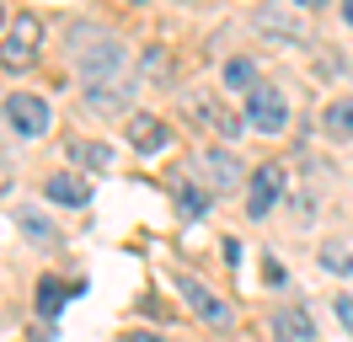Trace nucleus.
<instances>
[{
  "mask_svg": "<svg viewBox=\"0 0 353 342\" xmlns=\"http://www.w3.org/2000/svg\"><path fill=\"white\" fill-rule=\"evenodd\" d=\"M182 107H188V118H199L203 128H214L220 139L241 134V118H236V112H225V107L214 102V97H203V91H188V97H182Z\"/></svg>",
  "mask_w": 353,
  "mask_h": 342,
  "instance_id": "6",
  "label": "nucleus"
},
{
  "mask_svg": "<svg viewBox=\"0 0 353 342\" xmlns=\"http://www.w3.org/2000/svg\"><path fill=\"white\" fill-rule=\"evenodd\" d=\"M279 192H284V166H263L257 177H252V188H246V203H252V214L263 219V214L279 203Z\"/></svg>",
  "mask_w": 353,
  "mask_h": 342,
  "instance_id": "8",
  "label": "nucleus"
},
{
  "mask_svg": "<svg viewBox=\"0 0 353 342\" xmlns=\"http://www.w3.org/2000/svg\"><path fill=\"white\" fill-rule=\"evenodd\" d=\"M246 123L257 134H284L289 128V102L279 86H252L246 91Z\"/></svg>",
  "mask_w": 353,
  "mask_h": 342,
  "instance_id": "3",
  "label": "nucleus"
},
{
  "mask_svg": "<svg viewBox=\"0 0 353 342\" xmlns=\"http://www.w3.org/2000/svg\"><path fill=\"white\" fill-rule=\"evenodd\" d=\"M6 118H11V128L17 134H27V139H38V134H48V102L43 97H27V91H17V97H6Z\"/></svg>",
  "mask_w": 353,
  "mask_h": 342,
  "instance_id": "4",
  "label": "nucleus"
},
{
  "mask_svg": "<svg viewBox=\"0 0 353 342\" xmlns=\"http://www.w3.org/2000/svg\"><path fill=\"white\" fill-rule=\"evenodd\" d=\"M75 64H81L86 86L118 81V75H123V64H129V48L112 38V32H75Z\"/></svg>",
  "mask_w": 353,
  "mask_h": 342,
  "instance_id": "1",
  "label": "nucleus"
},
{
  "mask_svg": "<svg viewBox=\"0 0 353 342\" xmlns=\"http://www.w3.org/2000/svg\"><path fill=\"white\" fill-rule=\"evenodd\" d=\"M129 97V81L118 75V81H97V86H86V102H97V107H118Z\"/></svg>",
  "mask_w": 353,
  "mask_h": 342,
  "instance_id": "13",
  "label": "nucleus"
},
{
  "mask_svg": "<svg viewBox=\"0 0 353 342\" xmlns=\"http://www.w3.org/2000/svg\"><path fill=\"white\" fill-rule=\"evenodd\" d=\"M225 86H230V91H252V86H257V64L252 59H230L225 64Z\"/></svg>",
  "mask_w": 353,
  "mask_h": 342,
  "instance_id": "14",
  "label": "nucleus"
},
{
  "mask_svg": "<svg viewBox=\"0 0 353 342\" xmlns=\"http://www.w3.org/2000/svg\"><path fill=\"white\" fill-rule=\"evenodd\" d=\"M273 337L279 342H316V326H310L305 310H279L273 316Z\"/></svg>",
  "mask_w": 353,
  "mask_h": 342,
  "instance_id": "9",
  "label": "nucleus"
},
{
  "mask_svg": "<svg viewBox=\"0 0 353 342\" xmlns=\"http://www.w3.org/2000/svg\"><path fill=\"white\" fill-rule=\"evenodd\" d=\"M129 145H134V150H161V145H166V128H161V118H150V112H134V118H129Z\"/></svg>",
  "mask_w": 353,
  "mask_h": 342,
  "instance_id": "11",
  "label": "nucleus"
},
{
  "mask_svg": "<svg viewBox=\"0 0 353 342\" xmlns=\"http://www.w3.org/2000/svg\"><path fill=\"white\" fill-rule=\"evenodd\" d=\"M176 294L188 299V310L199 321H209V326H230V310H225V299H214L209 289H203L199 278H188V273H176Z\"/></svg>",
  "mask_w": 353,
  "mask_h": 342,
  "instance_id": "5",
  "label": "nucleus"
},
{
  "mask_svg": "<svg viewBox=\"0 0 353 342\" xmlns=\"http://www.w3.org/2000/svg\"><path fill=\"white\" fill-rule=\"evenodd\" d=\"M332 310H337V321H343V326H348V332H353V294H343V299H337V305H332Z\"/></svg>",
  "mask_w": 353,
  "mask_h": 342,
  "instance_id": "20",
  "label": "nucleus"
},
{
  "mask_svg": "<svg viewBox=\"0 0 353 342\" xmlns=\"http://www.w3.org/2000/svg\"><path fill=\"white\" fill-rule=\"evenodd\" d=\"M300 6H305V11H316V6H327V0H300Z\"/></svg>",
  "mask_w": 353,
  "mask_h": 342,
  "instance_id": "24",
  "label": "nucleus"
},
{
  "mask_svg": "<svg viewBox=\"0 0 353 342\" xmlns=\"http://www.w3.org/2000/svg\"><path fill=\"white\" fill-rule=\"evenodd\" d=\"M343 17H348V27H353V0H343Z\"/></svg>",
  "mask_w": 353,
  "mask_h": 342,
  "instance_id": "23",
  "label": "nucleus"
},
{
  "mask_svg": "<svg viewBox=\"0 0 353 342\" xmlns=\"http://www.w3.org/2000/svg\"><path fill=\"white\" fill-rule=\"evenodd\" d=\"M203 182L214 192H230V188H241V161L236 155H225V150H203Z\"/></svg>",
  "mask_w": 353,
  "mask_h": 342,
  "instance_id": "7",
  "label": "nucleus"
},
{
  "mask_svg": "<svg viewBox=\"0 0 353 342\" xmlns=\"http://www.w3.org/2000/svg\"><path fill=\"white\" fill-rule=\"evenodd\" d=\"M182 214H188V219H199V214H203V192H199V188L182 192Z\"/></svg>",
  "mask_w": 353,
  "mask_h": 342,
  "instance_id": "19",
  "label": "nucleus"
},
{
  "mask_svg": "<svg viewBox=\"0 0 353 342\" xmlns=\"http://www.w3.org/2000/svg\"><path fill=\"white\" fill-rule=\"evenodd\" d=\"M75 161H86V166H108L112 155H108V145H75Z\"/></svg>",
  "mask_w": 353,
  "mask_h": 342,
  "instance_id": "18",
  "label": "nucleus"
},
{
  "mask_svg": "<svg viewBox=\"0 0 353 342\" xmlns=\"http://www.w3.org/2000/svg\"><path fill=\"white\" fill-rule=\"evenodd\" d=\"M11 188V166H6V161H0V192Z\"/></svg>",
  "mask_w": 353,
  "mask_h": 342,
  "instance_id": "21",
  "label": "nucleus"
},
{
  "mask_svg": "<svg viewBox=\"0 0 353 342\" xmlns=\"http://www.w3.org/2000/svg\"><path fill=\"white\" fill-rule=\"evenodd\" d=\"M321 268H327V273H348L353 268L348 246H343V241H327V246H321Z\"/></svg>",
  "mask_w": 353,
  "mask_h": 342,
  "instance_id": "16",
  "label": "nucleus"
},
{
  "mask_svg": "<svg viewBox=\"0 0 353 342\" xmlns=\"http://www.w3.org/2000/svg\"><path fill=\"white\" fill-rule=\"evenodd\" d=\"M59 305H65V289H59V283H38V310H43V316H59Z\"/></svg>",
  "mask_w": 353,
  "mask_h": 342,
  "instance_id": "17",
  "label": "nucleus"
},
{
  "mask_svg": "<svg viewBox=\"0 0 353 342\" xmlns=\"http://www.w3.org/2000/svg\"><path fill=\"white\" fill-rule=\"evenodd\" d=\"M129 342H161V337H155V332H134Z\"/></svg>",
  "mask_w": 353,
  "mask_h": 342,
  "instance_id": "22",
  "label": "nucleus"
},
{
  "mask_svg": "<svg viewBox=\"0 0 353 342\" xmlns=\"http://www.w3.org/2000/svg\"><path fill=\"white\" fill-rule=\"evenodd\" d=\"M321 128H327L332 139H353V97H337V102L327 107Z\"/></svg>",
  "mask_w": 353,
  "mask_h": 342,
  "instance_id": "12",
  "label": "nucleus"
},
{
  "mask_svg": "<svg viewBox=\"0 0 353 342\" xmlns=\"http://www.w3.org/2000/svg\"><path fill=\"white\" fill-rule=\"evenodd\" d=\"M48 198H54V203H86L91 182L81 171H59V177H48Z\"/></svg>",
  "mask_w": 353,
  "mask_h": 342,
  "instance_id": "10",
  "label": "nucleus"
},
{
  "mask_svg": "<svg viewBox=\"0 0 353 342\" xmlns=\"http://www.w3.org/2000/svg\"><path fill=\"white\" fill-rule=\"evenodd\" d=\"M38 48H43V21L22 11V17L6 27V43H0V64L6 70H27V64L38 59Z\"/></svg>",
  "mask_w": 353,
  "mask_h": 342,
  "instance_id": "2",
  "label": "nucleus"
},
{
  "mask_svg": "<svg viewBox=\"0 0 353 342\" xmlns=\"http://www.w3.org/2000/svg\"><path fill=\"white\" fill-rule=\"evenodd\" d=\"M17 225H22V230L32 235L38 246H48V241H54V225H48V219H43L38 209H17Z\"/></svg>",
  "mask_w": 353,
  "mask_h": 342,
  "instance_id": "15",
  "label": "nucleus"
}]
</instances>
